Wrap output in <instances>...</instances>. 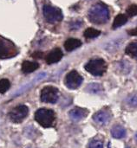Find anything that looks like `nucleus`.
I'll return each instance as SVG.
<instances>
[{"label": "nucleus", "instance_id": "a211bd4d", "mask_svg": "<svg viewBox=\"0 0 137 148\" xmlns=\"http://www.w3.org/2000/svg\"><path fill=\"white\" fill-rule=\"evenodd\" d=\"M101 34V31L100 30H97L94 28H88L85 31H84V34L83 36L88 38V39H92V38H96L98 36H100Z\"/></svg>", "mask_w": 137, "mask_h": 148}, {"label": "nucleus", "instance_id": "39448f33", "mask_svg": "<svg viewBox=\"0 0 137 148\" xmlns=\"http://www.w3.org/2000/svg\"><path fill=\"white\" fill-rule=\"evenodd\" d=\"M15 45L9 40L0 37V59H7L17 55Z\"/></svg>", "mask_w": 137, "mask_h": 148}, {"label": "nucleus", "instance_id": "2eb2a0df", "mask_svg": "<svg viewBox=\"0 0 137 148\" xmlns=\"http://www.w3.org/2000/svg\"><path fill=\"white\" fill-rule=\"evenodd\" d=\"M128 22V16L124 14H119L116 16L114 22H113V25L112 28L113 29H117L119 27H122L123 25H124L126 23Z\"/></svg>", "mask_w": 137, "mask_h": 148}, {"label": "nucleus", "instance_id": "f8f14e48", "mask_svg": "<svg viewBox=\"0 0 137 148\" xmlns=\"http://www.w3.org/2000/svg\"><path fill=\"white\" fill-rule=\"evenodd\" d=\"M38 68H39V64L36 62L24 61L22 64V71L24 74H29V73L34 72Z\"/></svg>", "mask_w": 137, "mask_h": 148}, {"label": "nucleus", "instance_id": "1a4fd4ad", "mask_svg": "<svg viewBox=\"0 0 137 148\" xmlns=\"http://www.w3.org/2000/svg\"><path fill=\"white\" fill-rule=\"evenodd\" d=\"M110 118H111L110 114L105 110L99 111L96 114H95L93 116V120L95 121V122H96L98 125H101V126H104L108 124L110 121Z\"/></svg>", "mask_w": 137, "mask_h": 148}, {"label": "nucleus", "instance_id": "9b49d317", "mask_svg": "<svg viewBox=\"0 0 137 148\" xmlns=\"http://www.w3.org/2000/svg\"><path fill=\"white\" fill-rule=\"evenodd\" d=\"M63 57V52L60 49H55L50 52L46 56V62L48 64H53L58 62Z\"/></svg>", "mask_w": 137, "mask_h": 148}, {"label": "nucleus", "instance_id": "ddd939ff", "mask_svg": "<svg viewBox=\"0 0 137 148\" xmlns=\"http://www.w3.org/2000/svg\"><path fill=\"white\" fill-rule=\"evenodd\" d=\"M82 45V42L76 38H70L64 42V48L67 51H72Z\"/></svg>", "mask_w": 137, "mask_h": 148}, {"label": "nucleus", "instance_id": "6e6552de", "mask_svg": "<svg viewBox=\"0 0 137 148\" xmlns=\"http://www.w3.org/2000/svg\"><path fill=\"white\" fill-rule=\"evenodd\" d=\"M83 77L75 70L70 71L65 77V85L70 89H76L83 83Z\"/></svg>", "mask_w": 137, "mask_h": 148}, {"label": "nucleus", "instance_id": "f257e3e1", "mask_svg": "<svg viewBox=\"0 0 137 148\" xmlns=\"http://www.w3.org/2000/svg\"><path fill=\"white\" fill-rule=\"evenodd\" d=\"M88 16L91 23L96 24H103L109 21V10L105 4L96 3L89 9Z\"/></svg>", "mask_w": 137, "mask_h": 148}, {"label": "nucleus", "instance_id": "f3484780", "mask_svg": "<svg viewBox=\"0 0 137 148\" xmlns=\"http://www.w3.org/2000/svg\"><path fill=\"white\" fill-rule=\"evenodd\" d=\"M86 90L90 93V94H95V95H97V94H100L103 92V86L98 84V83H90L87 86L86 88Z\"/></svg>", "mask_w": 137, "mask_h": 148}, {"label": "nucleus", "instance_id": "393cba45", "mask_svg": "<svg viewBox=\"0 0 137 148\" xmlns=\"http://www.w3.org/2000/svg\"><path fill=\"white\" fill-rule=\"evenodd\" d=\"M135 140H136V141L137 143V133L136 134V135H135Z\"/></svg>", "mask_w": 137, "mask_h": 148}, {"label": "nucleus", "instance_id": "5701e85b", "mask_svg": "<svg viewBox=\"0 0 137 148\" xmlns=\"http://www.w3.org/2000/svg\"><path fill=\"white\" fill-rule=\"evenodd\" d=\"M89 148H103V144L102 141L97 140H93L89 143Z\"/></svg>", "mask_w": 137, "mask_h": 148}, {"label": "nucleus", "instance_id": "aec40b11", "mask_svg": "<svg viewBox=\"0 0 137 148\" xmlns=\"http://www.w3.org/2000/svg\"><path fill=\"white\" fill-rule=\"evenodd\" d=\"M10 87V83L9 80L7 79H2L0 80V93L3 94L5 93Z\"/></svg>", "mask_w": 137, "mask_h": 148}, {"label": "nucleus", "instance_id": "f03ea898", "mask_svg": "<svg viewBox=\"0 0 137 148\" xmlns=\"http://www.w3.org/2000/svg\"><path fill=\"white\" fill-rule=\"evenodd\" d=\"M35 120L43 127H50L55 121V113L48 108H40L35 114Z\"/></svg>", "mask_w": 137, "mask_h": 148}, {"label": "nucleus", "instance_id": "b1692460", "mask_svg": "<svg viewBox=\"0 0 137 148\" xmlns=\"http://www.w3.org/2000/svg\"><path fill=\"white\" fill-rule=\"evenodd\" d=\"M129 34L131 35V36H137V27L136 29H130V30L129 31Z\"/></svg>", "mask_w": 137, "mask_h": 148}, {"label": "nucleus", "instance_id": "6ab92c4d", "mask_svg": "<svg viewBox=\"0 0 137 148\" xmlns=\"http://www.w3.org/2000/svg\"><path fill=\"white\" fill-rule=\"evenodd\" d=\"M126 102L132 108H137V93H133L129 95L126 100Z\"/></svg>", "mask_w": 137, "mask_h": 148}, {"label": "nucleus", "instance_id": "20e7f679", "mask_svg": "<svg viewBox=\"0 0 137 148\" xmlns=\"http://www.w3.org/2000/svg\"><path fill=\"white\" fill-rule=\"evenodd\" d=\"M43 13L45 20L50 23H55L62 21L63 16L62 10L56 7H53L50 5H44L43 8Z\"/></svg>", "mask_w": 137, "mask_h": 148}, {"label": "nucleus", "instance_id": "423d86ee", "mask_svg": "<svg viewBox=\"0 0 137 148\" xmlns=\"http://www.w3.org/2000/svg\"><path fill=\"white\" fill-rule=\"evenodd\" d=\"M58 89L55 87L48 86L41 91V101L46 103H56L58 100Z\"/></svg>", "mask_w": 137, "mask_h": 148}, {"label": "nucleus", "instance_id": "dca6fc26", "mask_svg": "<svg viewBox=\"0 0 137 148\" xmlns=\"http://www.w3.org/2000/svg\"><path fill=\"white\" fill-rule=\"evenodd\" d=\"M125 53L132 58L137 60V42L129 43L125 49Z\"/></svg>", "mask_w": 137, "mask_h": 148}, {"label": "nucleus", "instance_id": "412c9836", "mask_svg": "<svg viewBox=\"0 0 137 148\" xmlns=\"http://www.w3.org/2000/svg\"><path fill=\"white\" fill-rule=\"evenodd\" d=\"M119 65H120V69H121L122 72H123L124 74L129 73L131 68H130V64L128 62H125V61L124 62H121L119 63Z\"/></svg>", "mask_w": 137, "mask_h": 148}, {"label": "nucleus", "instance_id": "7ed1b4c3", "mask_svg": "<svg viewBox=\"0 0 137 148\" xmlns=\"http://www.w3.org/2000/svg\"><path fill=\"white\" fill-rule=\"evenodd\" d=\"M85 69L95 76H101L107 70V63L103 59H92L85 65Z\"/></svg>", "mask_w": 137, "mask_h": 148}, {"label": "nucleus", "instance_id": "4be33fe9", "mask_svg": "<svg viewBox=\"0 0 137 148\" xmlns=\"http://www.w3.org/2000/svg\"><path fill=\"white\" fill-rule=\"evenodd\" d=\"M127 14L129 16H135L137 15V5L136 4H131L127 9Z\"/></svg>", "mask_w": 137, "mask_h": 148}, {"label": "nucleus", "instance_id": "0eeeda50", "mask_svg": "<svg viewBox=\"0 0 137 148\" xmlns=\"http://www.w3.org/2000/svg\"><path fill=\"white\" fill-rule=\"evenodd\" d=\"M28 113H29L28 108L24 105H20V106L14 108L10 112L9 116L11 121L15 123H20L26 118V116L28 115Z\"/></svg>", "mask_w": 137, "mask_h": 148}, {"label": "nucleus", "instance_id": "9d476101", "mask_svg": "<svg viewBox=\"0 0 137 148\" xmlns=\"http://www.w3.org/2000/svg\"><path fill=\"white\" fill-rule=\"evenodd\" d=\"M88 114H89V112L84 108H75L72 110L70 111L69 115H70L71 120H73L75 121H79L84 119L88 115Z\"/></svg>", "mask_w": 137, "mask_h": 148}, {"label": "nucleus", "instance_id": "4468645a", "mask_svg": "<svg viewBox=\"0 0 137 148\" xmlns=\"http://www.w3.org/2000/svg\"><path fill=\"white\" fill-rule=\"evenodd\" d=\"M111 134L115 139H123L126 136V129L122 126H115L111 129Z\"/></svg>", "mask_w": 137, "mask_h": 148}]
</instances>
